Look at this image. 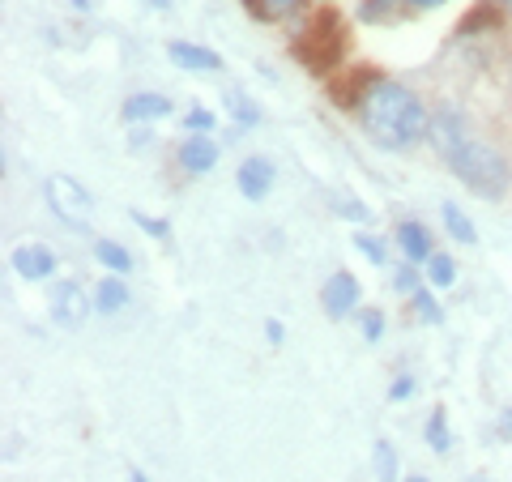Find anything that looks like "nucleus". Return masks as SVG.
Returning a JSON list of instances; mask_svg holds the SVG:
<instances>
[{"mask_svg":"<svg viewBox=\"0 0 512 482\" xmlns=\"http://www.w3.org/2000/svg\"><path fill=\"white\" fill-rule=\"evenodd\" d=\"M427 137H431V146H436V154L444 158L448 167H453V175L474 192V197L500 201L504 192H508L512 171L504 163V154L495 150V146H487L483 137H474L461 111H453L448 103L436 107V111H431Z\"/></svg>","mask_w":512,"mask_h":482,"instance_id":"f257e3e1","label":"nucleus"},{"mask_svg":"<svg viewBox=\"0 0 512 482\" xmlns=\"http://www.w3.org/2000/svg\"><path fill=\"white\" fill-rule=\"evenodd\" d=\"M359 120L367 128V137L384 150H410L419 146L431 128V116L423 99L410 86L393 82V77H372V86L363 90L359 99Z\"/></svg>","mask_w":512,"mask_h":482,"instance_id":"f03ea898","label":"nucleus"},{"mask_svg":"<svg viewBox=\"0 0 512 482\" xmlns=\"http://www.w3.org/2000/svg\"><path fill=\"white\" fill-rule=\"evenodd\" d=\"M291 52H295V60L308 73H316V77L333 73V64L346 56V22L333 9H320L316 18L299 30V39L291 43Z\"/></svg>","mask_w":512,"mask_h":482,"instance_id":"7ed1b4c3","label":"nucleus"},{"mask_svg":"<svg viewBox=\"0 0 512 482\" xmlns=\"http://www.w3.org/2000/svg\"><path fill=\"white\" fill-rule=\"evenodd\" d=\"M43 192H47V201H52V214L64 222V227L82 231L90 222V197H86V188L77 184L73 175H52Z\"/></svg>","mask_w":512,"mask_h":482,"instance_id":"20e7f679","label":"nucleus"},{"mask_svg":"<svg viewBox=\"0 0 512 482\" xmlns=\"http://www.w3.org/2000/svg\"><path fill=\"white\" fill-rule=\"evenodd\" d=\"M86 308H90V299H86V291L77 282H56L52 286V320L60 329H77V325H82Z\"/></svg>","mask_w":512,"mask_h":482,"instance_id":"39448f33","label":"nucleus"},{"mask_svg":"<svg viewBox=\"0 0 512 482\" xmlns=\"http://www.w3.org/2000/svg\"><path fill=\"white\" fill-rule=\"evenodd\" d=\"M320 299H325V312H329L333 320H342V316L359 303V278H355V273H346V269H338V273H333V278L325 282Z\"/></svg>","mask_w":512,"mask_h":482,"instance_id":"423d86ee","label":"nucleus"},{"mask_svg":"<svg viewBox=\"0 0 512 482\" xmlns=\"http://www.w3.org/2000/svg\"><path fill=\"white\" fill-rule=\"evenodd\" d=\"M235 180H239V192H244L248 201H265L269 188H274V163H269V158H244Z\"/></svg>","mask_w":512,"mask_h":482,"instance_id":"0eeeda50","label":"nucleus"},{"mask_svg":"<svg viewBox=\"0 0 512 482\" xmlns=\"http://www.w3.org/2000/svg\"><path fill=\"white\" fill-rule=\"evenodd\" d=\"M9 261H13V269H18V278H26V282H43V278H52L56 273V256L47 248H39V244L18 248Z\"/></svg>","mask_w":512,"mask_h":482,"instance_id":"6e6552de","label":"nucleus"},{"mask_svg":"<svg viewBox=\"0 0 512 482\" xmlns=\"http://www.w3.org/2000/svg\"><path fill=\"white\" fill-rule=\"evenodd\" d=\"M180 163L188 175H205V171H214L218 163V141H210L205 133H192L184 146H180Z\"/></svg>","mask_w":512,"mask_h":482,"instance_id":"1a4fd4ad","label":"nucleus"},{"mask_svg":"<svg viewBox=\"0 0 512 482\" xmlns=\"http://www.w3.org/2000/svg\"><path fill=\"white\" fill-rule=\"evenodd\" d=\"M167 56L180 64V69H192V73H214V69H222V56L218 52H210V47H197V43H184V39H175L167 47Z\"/></svg>","mask_w":512,"mask_h":482,"instance_id":"9d476101","label":"nucleus"},{"mask_svg":"<svg viewBox=\"0 0 512 482\" xmlns=\"http://www.w3.org/2000/svg\"><path fill=\"white\" fill-rule=\"evenodd\" d=\"M120 116L128 124H137V120H163V116H171V99H163V94H133V99L120 107Z\"/></svg>","mask_w":512,"mask_h":482,"instance_id":"9b49d317","label":"nucleus"},{"mask_svg":"<svg viewBox=\"0 0 512 482\" xmlns=\"http://www.w3.org/2000/svg\"><path fill=\"white\" fill-rule=\"evenodd\" d=\"M397 244H402V252H406V261H431V235H427V227L423 222H402V227H397Z\"/></svg>","mask_w":512,"mask_h":482,"instance_id":"f8f14e48","label":"nucleus"},{"mask_svg":"<svg viewBox=\"0 0 512 482\" xmlns=\"http://www.w3.org/2000/svg\"><path fill=\"white\" fill-rule=\"evenodd\" d=\"M440 214H444V227H448V235H453L457 244H478V231H474V222H470L466 214H461L453 201H444V205H440Z\"/></svg>","mask_w":512,"mask_h":482,"instance_id":"ddd939ff","label":"nucleus"},{"mask_svg":"<svg viewBox=\"0 0 512 482\" xmlns=\"http://www.w3.org/2000/svg\"><path fill=\"white\" fill-rule=\"evenodd\" d=\"M124 303H128V286H124L120 278H103L99 291H94V308L111 316V312H120Z\"/></svg>","mask_w":512,"mask_h":482,"instance_id":"4468645a","label":"nucleus"},{"mask_svg":"<svg viewBox=\"0 0 512 482\" xmlns=\"http://www.w3.org/2000/svg\"><path fill=\"white\" fill-rule=\"evenodd\" d=\"M474 30H500V9H495V5H478L470 18L457 26V35H461V39H470Z\"/></svg>","mask_w":512,"mask_h":482,"instance_id":"2eb2a0df","label":"nucleus"},{"mask_svg":"<svg viewBox=\"0 0 512 482\" xmlns=\"http://www.w3.org/2000/svg\"><path fill=\"white\" fill-rule=\"evenodd\" d=\"M94 256H99V261H103L111 273H116V278L133 269V256H128L120 244H111V239H99V244H94Z\"/></svg>","mask_w":512,"mask_h":482,"instance_id":"dca6fc26","label":"nucleus"},{"mask_svg":"<svg viewBox=\"0 0 512 482\" xmlns=\"http://www.w3.org/2000/svg\"><path fill=\"white\" fill-rule=\"evenodd\" d=\"M303 5H308V0H256L252 13L265 22H282V18H291V13H299Z\"/></svg>","mask_w":512,"mask_h":482,"instance_id":"f3484780","label":"nucleus"},{"mask_svg":"<svg viewBox=\"0 0 512 482\" xmlns=\"http://www.w3.org/2000/svg\"><path fill=\"white\" fill-rule=\"evenodd\" d=\"M222 103H227V111H231L239 124H256V120H261V111L252 107V99H248L244 90H227V94H222Z\"/></svg>","mask_w":512,"mask_h":482,"instance_id":"a211bd4d","label":"nucleus"},{"mask_svg":"<svg viewBox=\"0 0 512 482\" xmlns=\"http://www.w3.org/2000/svg\"><path fill=\"white\" fill-rule=\"evenodd\" d=\"M427 444L436 448V453H448V448H453V436H448L444 410H431V414H427Z\"/></svg>","mask_w":512,"mask_h":482,"instance_id":"6ab92c4d","label":"nucleus"},{"mask_svg":"<svg viewBox=\"0 0 512 482\" xmlns=\"http://www.w3.org/2000/svg\"><path fill=\"white\" fill-rule=\"evenodd\" d=\"M372 457H376V478L380 482H393L397 478V453H393V444L389 440H376Z\"/></svg>","mask_w":512,"mask_h":482,"instance_id":"aec40b11","label":"nucleus"},{"mask_svg":"<svg viewBox=\"0 0 512 482\" xmlns=\"http://www.w3.org/2000/svg\"><path fill=\"white\" fill-rule=\"evenodd\" d=\"M427 278L436 282V286H453L457 282V265H453V256H444V252H436L427 261Z\"/></svg>","mask_w":512,"mask_h":482,"instance_id":"412c9836","label":"nucleus"},{"mask_svg":"<svg viewBox=\"0 0 512 482\" xmlns=\"http://www.w3.org/2000/svg\"><path fill=\"white\" fill-rule=\"evenodd\" d=\"M414 312H419V320H427V325H440V303L427 295V286L414 291Z\"/></svg>","mask_w":512,"mask_h":482,"instance_id":"4be33fe9","label":"nucleus"},{"mask_svg":"<svg viewBox=\"0 0 512 482\" xmlns=\"http://www.w3.org/2000/svg\"><path fill=\"white\" fill-rule=\"evenodd\" d=\"M393 5H397V0H363L359 18H363V22H384V18L393 13Z\"/></svg>","mask_w":512,"mask_h":482,"instance_id":"5701e85b","label":"nucleus"},{"mask_svg":"<svg viewBox=\"0 0 512 482\" xmlns=\"http://www.w3.org/2000/svg\"><path fill=\"white\" fill-rule=\"evenodd\" d=\"M393 291L414 295V291H419V273H414L410 265H397V269H393Z\"/></svg>","mask_w":512,"mask_h":482,"instance_id":"b1692460","label":"nucleus"},{"mask_svg":"<svg viewBox=\"0 0 512 482\" xmlns=\"http://www.w3.org/2000/svg\"><path fill=\"white\" fill-rule=\"evenodd\" d=\"M133 222H137V227L146 231V235H154V239H171V227H167L163 218H146V214H133Z\"/></svg>","mask_w":512,"mask_h":482,"instance_id":"393cba45","label":"nucleus"},{"mask_svg":"<svg viewBox=\"0 0 512 482\" xmlns=\"http://www.w3.org/2000/svg\"><path fill=\"white\" fill-rule=\"evenodd\" d=\"M355 244L363 248V256H367V261H372V265H384V248H380V239L376 235H355Z\"/></svg>","mask_w":512,"mask_h":482,"instance_id":"a878e982","label":"nucleus"},{"mask_svg":"<svg viewBox=\"0 0 512 482\" xmlns=\"http://www.w3.org/2000/svg\"><path fill=\"white\" fill-rule=\"evenodd\" d=\"M380 333H384V316L376 308H367L363 312V337H367V342H380Z\"/></svg>","mask_w":512,"mask_h":482,"instance_id":"bb28decb","label":"nucleus"},{"mask_svg":"<svg viewBox=\"0 0 512 482\" xmlns=\"http://www.w3.org/2000/svg\"><path fill=\"white\" fill-rule=\"evenodd\" d=\"M188 128H192V133H210V128H214V116H210L205 107H192V111H188Z\"/></svg>","mask_w":512,"mask_h":482,"instance_id":"cd10ccee","label":"nucleus"},{"mask_svg":"<svg viewBox=\"0 0 512 482\" xmlns=\"http://www.w3.org/2000/svg\"><path fill=\"white\" fill-rule=\"evenodd\" d=\"M410 393H414V380H410V376H397V384L389 389V397H393V401H406Z\"/></svg>","mask_w":512,"mask_h":482,"instance_id":"c85d7f7f","label":"nucleus"},{"mask_svg":"<svg viewBox=\"0 0 512 482\" xmlns=\"http://www.w3.org/2000/svg\"><path fill=\"white\" fill-rule=\"evenodd\" d=\"M342 214L355 218V222H367V205L363 201H342Z\"/></svg>","mask_w":512,"mask_h":482,"instance_id":"c756f323","label":"nucleus"},{"mask_svg":"<svg viewBox=\"0 0 512 482\" xmlns=\"http://www.w3.org/2000/svg\"><path fill=\"white\" fill-rule=\"evenodd\" d=\"M265 337H269V342H274V346H278L282 337H286V333H282V325H278V320H269V325H265Z\"/></svg>","mask_w":512,"mask_h":482,"instance_id":"7c9ffc66","label":"nucleus"},{"mask_svg":"<svg viewBox=\"0 0 512 482\" xmlns=\"http://www.w3.org/2000/svg\"><path fill=\"white\" fill-rule=\"evenodd\" d=\"M410 9H440V5H448V0H406Z\"/></svg>","mask_w":512,"mask_h":482,"instance_id":"2f4dec72","label":"nucleus"},{"mask_svg":"<svg viewBox=\"0 0 512 482\" xmlns=\"http://www.w3.org/2000/svg\"><path fill=\"white\" fill-rule=\"evenodd\" d=\"M154 5H158V9H171V5H175V0H154Z\"/></svg>","mask_w":512,"mask_h":482,"instance_id":"473e14b6","label":"nucleus"},{"mask_svg":"<svg viewBox=\"0 0 512 482\" xmlns=\"http://www.w3.org/2000/svg\"><path fill=\"white\" fill-rule=\"evenodd\" d=\"M133 482H146V474H133Z\"/></svg>","mask_w":512,"mask_h":482,"instance_id":"72a5a7b5","label":"nucleus"},{"mask_svg":"<svg viewBox=\"0 0 512 482\" xmlns=\"http://www.w3.org/2000/svg\"><path fill=\"white\" fill-rule=\"evenodd\" d=\"M406 482H427V478H419V474H414V478H406Z\"/></svg>","mask_w":512,"mask_h":482,"instance_id":"f704fd0d","label":"nucleus"},{"mask_svg":"<svg viewBox=\"0 0 512 482\" xmlns=\"http://www.w3.org/2000/svg\"><path fill=\"white\" fill-rule=\"evenodd\" d=\"M495 5H508V9H512V0H495Z\"/></svg>","mask_w":512,"mask_h":482,"instance_id":"c9c22d12","label":"nucleus"},{"mask_svg":"<svg viewBox=\"0 0 512 482\" xmlns=\"http://www.w3.org/2000/svg\"><path fill=\"white\" fill-rule=\"evenodd\" d=\"M252 5H256V0H252Z\"/></svg>","mask_w":512,"mask_h":482,"instance_id":"e433bc0d","label":"nucleus"}]
</instances>
